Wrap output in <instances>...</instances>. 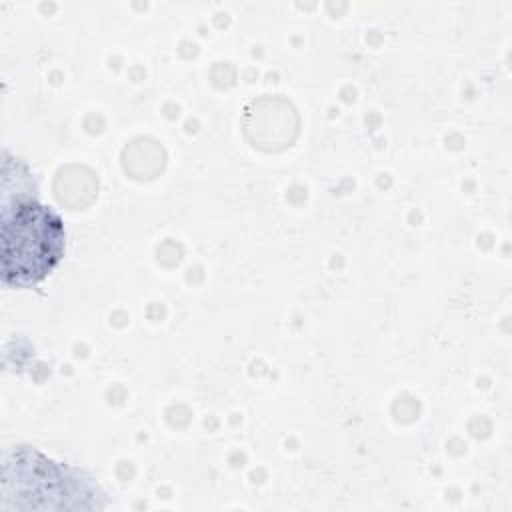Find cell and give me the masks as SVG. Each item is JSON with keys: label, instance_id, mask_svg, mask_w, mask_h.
I'll list each match as a JSON object with an SVG mask.
<instances>
[{"label": "cell", "instance_id": "1", "mask_svg": "<svg viewBox=\"0 0 512 512\" xmlns=\"http://www.w3.org/2000/svg\"><path fill=\"white\" fill-rule=\"evenodd\" d=\"M64 224L44 204L22 198L2 210V282L30 288L44 280L64 254Z\"/></svg>", "mask_w": 512, "mask_h": 512}]
</instances>
